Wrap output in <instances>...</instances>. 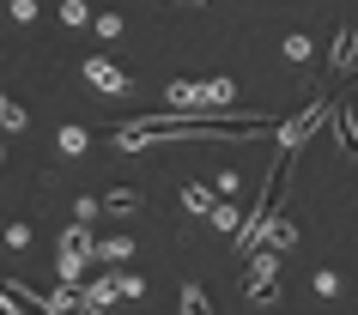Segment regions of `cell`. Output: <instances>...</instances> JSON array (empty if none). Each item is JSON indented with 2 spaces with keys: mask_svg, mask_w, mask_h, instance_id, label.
Listing matches in <instances>:
<instances>
[{
  "mask_svg": "<svg viewBox=\"0 0 358 315\" xmlns=\"http://www.w3.org/2000/svg\"><path fill=\"white\" fill-rule=\"evenodd\" d=\"M0 164H6V133H0Z\"/></svg>",
  "mask_w": 358,
  "mask_h": 315,
  "instance_id": "cell-24",
  "label": "cell"
},
{
  "mask_svg": "<svg viewBox=\"0 0 358 315\" xmlns=\"http://www.w3.org/2000/svg\"><path fill=\"white\" fill-rule=\"evenodd\" d=\"M328 110H334L328 97H310V110H298V115H292V122L280 128V158H298V146L322 128V122H328Z\"/></svg>",
  "mask_w": 358,
  "mask_h": 315,
  "instance_id": "cell-1",
  "label": "cell"
},
{
  "mask_svg": "<svg viewBox=\"0 0 358 315\" xmlns=\"http://www.w3.org/2000/svg\"><path fill=\"white\" fill-rule=\"evenodd\" d=\"M85 146H92V133H85V128H61V152H67V158L85 152Z\"/></svg>",
  "mask_w": 358,
  "mask_h": 315,
  "instance_id": "cell-18",
  "label": "cell"
},
{
  "mask_svg": "<svg viewBox=\"0 0 358 315\" xmlns=\"http://www.w3.org/2000/svg\"><path fill=\"white\" fill-rule=\"evenodd\" d=\"M79 67H85V79H92L97 91H128V73H122V67H115V61H103V55H92V61H79Z\"/></svg>",
  "mask_w": 358,
  "mask_h": 315,
  "instance_id": "cell-2",
  "label": "cell"
},
{
  "mask_svg": "<svg viewBox=\"0 0 358 315\" xmlns=\"http://www.w3.org/2000/svg\"><path fill=\"white\" fill-rule=\"evenodd\" d=\"M92 255L97 261H134V242L128 237H103V242H92Z\"/></svg>",
  "mask_w": 358,
  "mask_h": 315,
  "instance_id": "cell-8",
  "label": "cell"
},
{
  "mask_svg": "<svg viewBox=\"0 0 358 315\" xmlns=\"http://www.w3.org/2000/svg\"><path fill=\"white\" fill-rule=\"evenodd\" d=\"M140 200H146L140 188H110V194H103V212H134Z\"/></svg>",
  "mask_w": 358,
  "mask_h": 315,
  "instance_id": "cell-9",
  "label": "cell"
},
{
  "mask_svg": "<svg viewBox=\"0 0 358 315\" xmlns=\"http://www.w3.org/2000/svg\"><path fill=\"white\" fill-rule=\"evenodd\" d=\"M262 242H267V249H280V255H285V249L298 242V224H292V219H285V212H280V206H273V212H267V224H262Z\"/></svg>",
  "mask_w": 358,
  "mask_h": 315,
  "instance_id": "cell-4",
  "label": "cell"
},
{
  "mask_svg": "<svg viewBox=\"0 0 358 315\" xmlns=\"http://www.w3.org/2000/svg\"><path fill=\"white\" fill-rule=\"evenodd\" d=\"M115 297L140 303V297H146V279H134V273H115Z\"/></svg>",
  "mask_w": 358,
  "mask_h": 315,
  "instance_id": "cell-16",
  "label": "cell"
},
{
  "mask_svg": "<svg viewBox=\"0 0 358 315\" xmlns=\"http://www.w3.org/2000/svg\"><path fill=\"white\" fill-rule=\"evenodd\" d=\"M194 6H207V0H194Z\"/></svg>",
  "mask_w": 358,
  "mask_h": 315,
  "instance_id": "cell-25",
  "label": "cell"
},
{
  "mask_svg": "<svg viewBox=\"0 0 358 315\" xmlns=\"http://www.w3.org/2000/svg\"><path fill=\"white\" fill-rule=\"evenodd\" d=\"M103 303H115V279H97L92 291H85V309H103Z\"/></svg>",
  "mask_w": 358,
  "mask_h": 315,
  "instance_id": "cell-17",
  "label": "cell"
},
{
  "mask_svg": "<svg viewBox=\"0 0 358 315\" xmlns=\"http://www.w3.org/2000/svg\"><path fill=\"white\" fill-rule=\"evenodd\" d=\"M0 291L13 297V303H24V309H43V291H31V285H24V279H6V285H0Z\"/></svg>",
  "mask_w": 358,
  "mask_h": 315,
  "instance_id": "cell-11",
  "label": "cell"
},
{
  "mask_svg": "<svg viewBox=\"0 0 358 315\" xmlns=\"http://www.w3.org/2000/svg\"><path fill=\"white\" fill-rule=\"evenodd\" d=\"M182 309L201 315V309H207V291H201V285H182Z\"/></svg>",
  "mask_w": 358,
  "mask_h": 315,
  "instance_id": "cell-22",
  "label": "cell"
},
{
  "mask_svg": "<svg viewBox=\"0 0 358 315\" xmlns=\"http://www.w3.org/2000/svg\"><path fill=\"white\" fill-rule=\"evenodd\" d=\"M85 249H61V261H55V273H61V285H79V273H85Z\"/></svg>",
  "mask_w": 358,
  "mask_h": 315,
  "instance_id": "cell-7",
  "label": "cell"
},
{
  "mask_svg": "<svg viewBox=\"0 0 358 315\" xmlns=\"http://www.w3.org/2000/svg\"><path fill=\"white\" fill-rule=\"evenodd\" d=\"M213 224H219V230H237V224H243V212H237V206L225 200V194H219V200H213V212H207Z\"/></svg>",
  "mask_w": 358,
  "mask_h": 315,
  "instance_id": "cell-12",
  "label": "cell"
},
{
  "mask_svg": "<svg viewBox=\"0 0 358 315\" xmlns=\"http://www.w3.org/2000/svg\"><path fill=\"white\" fill-rule=\"evenodd\" d=\"M97 24V37H122V13H92Z\"/></svg>",
  "mask_w": 358,
  "mask_h": 315,
  "instance_id": "cell-20",
  "label": "cell"
},
{
  "mask_svg": "<svg viewBox=\"0 0 358 315\" xmlns=\"http://www.w3.org/2000/svg\"><path fill=\"white\" fill-rule=\"evenodd\" d=\"M310 291H316L322 303H328V297H340V273H334V267H316V279H310Z\"/></svg>",
  "mask_w": 358,
  "mask_h": 315,
  "instance_id": "cell-13",
  "label": "cell"
},
{
  "mask_svg": "<svg viewBox=\"0 0 358 315\" xmlns=\"http://www.w3.org/2000/svg\"><path fill=\"white\" fill-rule=\"evenodd\" d=\"M24 122H31V115H24V110H19V103H13V97L0 91V133H19V128H24Z\"/></svg>",
  "mask_w": 358,
  "mask_h": 315,
  "instance_id": "cell-10",
  "label": "cell"
},
{
  "mask_svg": "<svg viewBox=\"0 0 358 315\" xmlns=\"http://www.w3.org/2000/svg\"><path fill=\"white\" fill-rule=\"evenodd\" d=\"M13 19H19V24H31V19H37V0H13Z\"/></svg>",
  "mask_w": 358,
  "mask_h": 315,
  "instance_id": "cell-23",
  "label": "cell"
},
{
  "mask_svg": "<svg viewBox=\"0 0 358 315\" xmlns=\"http://www.w3.org/2000/svg\"><path fill=\"white\" fill-rule=\"evenodd\" d=\"M61 24H67V31L92 24V6H85V0H67V6H61Z\"/></svg>",
  "mask_w": 358,
  "mask_h": 315,
  "instance_id": "cell-15",
  "label": "cell"
},
{
  "mask_svg": "<svg viewBox=\"0 0 358 315\" xmlns=\"http://www.w3.org/2000/svg\"><path fill=\"white\" fill-rule=\"evenodd\" d=\"M164 103L170 110H207V97H201V79H176L164 91Z\"/></svg>",
  "mask_w": 358,
  "mask_h": 315,
  "instance_id": "cell-5",
  "label": "cell"
},
{
  "mask_svg": "<svg viewBox=\"0 0 358 315\" xmlns=\"http://www.w3.org/2000/svg\"><path fill=\"white\" fill-rule=\"evenodd\" d=\"M352 55H358V24H340V31H334V49H328V73H334V79H346Z\"/></svg>",
  "mask_w": 358,
  "mask_h": 315,
  "instance_id": "cell-3",
  "label": "cell"
},
{
  "mask_svg": "<svg viewBox=\"0 0 358 315\" xmlns=\"http://www.w3.org/2000/svg\"><path fill=\"white\" fill-rule=\"evenodd\" d=\"M182 200H189V212L207 219V212H213V188H182Z\"/></svg>",
  "mask_w": 358,
  "mask_h": 315,
  "instance_id": "cell-19",
  "label": "cell"
},
{
  "mask_svg": "<svg viewBox=\"0 0 358 315\" xmlns=\"http://www.w3.org/2000/svg\"><path fill=\"white\" fill-rule=\"evenodd\" d=\"M310 55H316V49H310V37H303V31H292V37H285V61H292V67H303Z\"/></svg>",
  "mask_w": 358,
  "mask_h": 315,
  "instance_id": "cell-14",
  "label": "cell"
},
{
  "mask_svg": "<svg viewBox=\"0 0 358 315\" xmlns=\"http://www.w3.org/2000/svg\"><path fill=\"white\" fill-rule=\"evenodd\" d=\"M328 122L340 128V140H346V152H358V103H334V110H328Z\"/></svg>",
  "mask_w": 358,
  "mask_h": 315,
  "instance_id": "cell-6",
  "label": "cell"
},
{
  "mask_svg": "<svg viewBox=\"0 0 358 315\" xmlns=\"http://www.w3.org/2000/svg\"><path fill=\"white\" fill-rule=\"evenodd\" d=\"M6 249H31V224H19V219L6 224Z\"/></svg>",
  "mask_w": 358,
  "mask_h": 315,
  "instance_id": "cell-21",
  "label": "cell"
}]
</instances>
